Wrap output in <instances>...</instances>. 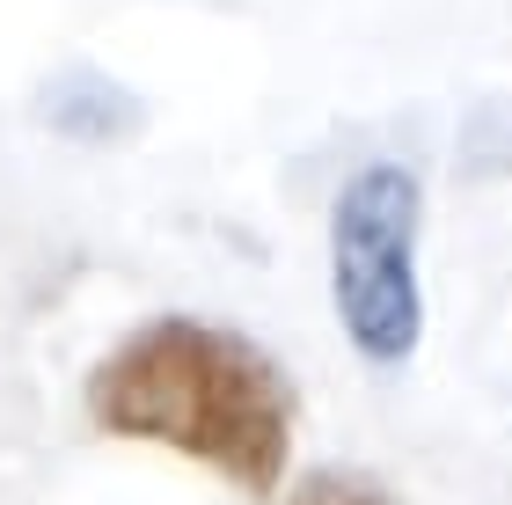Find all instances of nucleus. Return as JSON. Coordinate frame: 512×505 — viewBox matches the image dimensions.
<instances>
[{
	"instance_id": "1",
	"label": "nucleus",
	"mask_w": 512,
	"mask_h": 505,
	"mask_svg": "<svg viewBox=\"0 0 512 505\" xmlns=\"http://www.w3.org/2000/svg\"><path fill=\"white\" fill-rule=\"evenodd\" d=\"M81 403L96 432L154 440L183 462H205L242 498H271L293 469V374L249 330L213 315H147L96 359Z\"/></svg>"
},
{
	"instance_id": "2",
	"label": "nucleus",
	"mask_w": 512,
	"mask_h": 505,
	"mask_svg": "<svg viewBox=\"0 0 512 505\" xmlns=\"http://www.w3.org/2000/svg\"><path fill=\"white\" fill-rule=\"evenodd\" d=\"M417 220L425 183L403 162H359L330 198V301L344 344L395 374L425 344V286H417Z\"/></svg>"
},
{
	"instance_id": "3",
	"label": "nucleus",
	"mask_w": 512,
	"mask_h": 505,
	"mask_svg": "<svg viewBox=\"0 0 512 505\" xmlns=\"http://www.w3.org/2000/svg\"><path fill=\"white\" fill-rule=\"evenodd\" d=\"M37 125L59 132V140H81V147H118L147 125V103L125 81L96 74V66H74V74H52L37 88Z\"/></svg>"
},
{
	"instance_id": "4",
	"label": "nucleus",
	"mask_w": 512,
	"mask_h": 505,
	"mask_svg": "<svg viewBox=\"0 0 512 505\" xmlns=\"http://www.w3.org/2000/svg\"><path fill=\"white\" fill-rule=\"evenodd\" d=\"M454 169L461 183H483V176H512V96H491V103H476L469 118H461L454 132Z\"/></svg>"
},
{
	"instance_id": "5",
	"label": "nucleus",
	"mask_w": 512,
	"mask_h": 505,
	"mask_svg": "<svg viewBox=\"0 0 512 505\" xmlns=\"http://www.w3.org/2000/svg\"><path fill=\"white\" fill-rule=\"evenodd\" d=\"M286 505H395V491L381 484V476H366V469L330 462V469H308V476H300V484L286 491Z\"/></svg>"
}]
</instances>
